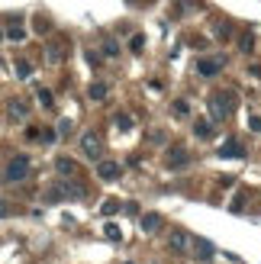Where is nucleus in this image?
Instances as JSON below:
<instances>
[{
	"label": "nucleus",
	"instance_id": "nucleus-1",
	"mask_svg": "<svg viewBox=\"0 0 261 264\" xmlns=\"http://www.w3.org/2000/svg\"><path fill=\"white\" fill-rule=\"evenodd\" d=\"M29 171H32L29 158H26V155H13L7 161V168H3V180H7V184H20V180L29 177Z\"/></svg>",
	"mask_w": 261,
	"mask_h": 264
},
{
	"label": "nucleus",
	"instance_id": "nucleus-2",
	"mask_svg": "<svg viewBox=\"0 0 261 264\" xmlns=\"http://www.w3.org/2000/svg\"><path fill=\"white\" fill-rule=\"evenodd\" d=\"M232 110H236V97H232L229 90H219V93H213V97H210V113H213L216 123L229 119Z\"/></svg>",
	"mask_w": 261,
	"mask_h": 264
},
{
	"label": "nucleus",
	"instance_id": "nucleus-3",
	"mask_svg": "<svg viewBox=\"0 0 261 264\" xmlns=\"http://www.w3.org/2000/svg\"><path fill=\"white\" fill-rule=\"evenodd\" d=\"M81 152H84L91 161H100V155H103V139H100L97 132H84V135H81Z\"/></svg>",
	"mask_w": 261,
	"mask_h": 264
},
{
	"label": "nucleus",
	"instance_id": "nucleus-4",
	"mask_svg": "<svg viewBox=\"0 0 261 264\" xmlns=\"http://www.w3.org/2000/svg\"><path fill=\"white\" fill-rule=\"evenodd\" d=\"M187 164H190V155H187L184 145L168 148V168H171V171H177V168H187Z\"/></svg>",
	"mask_w": 261,
	"mask_h": 264
},
{
	"label": "nucleus",
	"instance_id": "nucleus-5",
	"mask_svg": "<svg viewBox=\"0 0 261 264\" xmlns=\"http://www.w3.org/2000/svg\"><path fill=\"white\" fill-rule=\"evenodd\" d=\"M193 68H197V74H203V78H216L223 65L213 62V58H197V65H193Z\"/></svg>",
	"mask_w": 261,
	"mask_h": 264
},
{
	"label": "nucleus",
	"instance_id": "nucleus-6",
	"mask_svg": "<svg viewBox=\"0 0 261 264\" xmlns=\"http://www.w3.org/2000/svg\"><path fill=\"white\" fill-rule=\"evenodd\" d=\"M139 225H142V232H158L165 225V219L158 216V213H145V216L139 219Z\"/></svg>",
	"mask_w": 261,
	"mask_h": 264
},
{
	"label": "nucleus",
	"instance_id": "nucleus-7",
	"mask_svg": "<svg viewBox=\"0 0 261 264\" xmlns=\"http://www.w3.org/2000/svg\"><path fill=\"white\" fill-rule=\"evenodd\" d=\"M55 171L62 174V177H74L77 174V161H71V158H55Z\"/></svg>",
	"mask_w": 261,
	"mask_h": 264
},
{
	"label": "nucleus",
	"instance_id": "nucleus-8",
	"mask_svg": "<svg viewBox=\"0 0 261 264\" xmlns=\"http://www.w3.org/2000/svg\"><path fill=\"white\" fill-rule=\"evenodd\" d=\"M97 174L103 180H113V177H119V164L116 161H97Z\"/></svg>",
	"mask_w": 261,
	"mask_h": 264
},
{
	"label": "nucleus",
	"instance_id": "nucleus-9",
	"mask_svg": "<svg viewBox=\"0 0 261 264\" xmlns=\"http://www.w3.org/2000/svg\"><path fill=\"white\" fill-rule=\"evenodd\" d=\"M219 155H223V158H242L245 152H242V145H238L236 139H226L223 145H219Z\"/></svg>",
	"mask_w": 261,
	"mask_h": 264
},
{
	"label": "nucleus",
	"instance_id": "nucleus-10",
	"mask_svg": "<svg viewBox=\"0 0 261 264\" xmlns=\"http://www.w3.org/2000/svg\"><path fill=\"white\" fill-rule=\"evenodd\" d=\"M193 251L200 255V261H213V255H216V248L210 245L207 239H197V242H193Z\"/></svg>",
	"mask_w": 261,
	"mask_h": 264
},
{
	"label": "nucleus",
	"instance_id": "nucleus-11",
	"mask_svg": "<svg viewBox=\"0 0 261 264\" xmlns=\"http://www.w3.org/2000/svg\"><path fill=\"white\" fill-rule=\"evenodd\" d=\"M7 113H10L13 119H26V116H29V107H26L23 100H10V103H7Z\"/></svg>",
	"mask_w": 261,
	"mask_h": 264
},
{
	"label": "nucleus",
	"instance_id": "nucleus-12",
	"mask_svg": "<svg viewBox=\"0 0 261 264\" xmlns=\"http://www.w3.org/2000/svg\"><path fill=\"white\" fill-rule=\"evenodd\" d=\"M193 132H197L200 139H210V135H213V123H210V119H197V123H193Z\"/></svg>",
	"mask_w": 261,
	"mask_h": 264
},
{
	"label": "nucleus",
	"instance_id": "nucleus-13",
	"mask_svg": "<svg viewBox=\"0 0 261 264\" xmlns=\"http://www.w3.org/2000/svg\"><path fill=\"white\" fill-rule=\"evenodd\" d=\"M91 100H107V93H110V87L103 84V81H97V84H91Z\"/></svg>",
	"mask_w": 261,
	"mask_h": 264
},
{
	"label": "nucleus",
	"instance_id": "nucleus-14",
	"mask_svg": "<svg viewBox=\"0 0 261 264\" xmlns=\"http://www.w3.org/2000/svg\"><path fill=\"white\" fill-rule=\"evenodd\" d=\"M187 245H190L187 232H171V248H174V251H184Z\"/></svg>",
	"mask_w": 261,
	"mask_h": 264
},
{
	"label": "nucleus",
	"instance_id": "nucleus-15",
	"mask_svg": "<svg viewBox=\"0 0 261 264\" xmlns=\"http://www.w3.org/2000/svg\"><path fill=\"white\" fill-rule=\"evenodd\" d=\"M36 97H39V103H42L46 110H52V107H55V97H52V90H48V87H39Z\"/></svg>",
	"mask_w": 261,
	"mask_h": 264
},
{
	"label": "nucleus",
	"instance_id": "nucleus-16",
	"mask_svg": "<svg viewBox=\"0 0 261 264\" xmlns=\"http://www.w3.org/2000/svg\"><path fill=\"white\" fill-rule=\"evenodd\" d=\"M238 48H242V52H252V48H255V36H252V29H248V32H242V36H238Z\"/></svg>",
	"mask_w": 261,
	"mask_h": 264
},
{
	"label": "nucleus",
	"instance_id": "nucleus-17",
	"mask_svg": "<svg viewBox=\"0 0 261 264\" xmlns=\"http://www.w3.org/2000/svg\"><path fill=\"white\" fill-rule=\"evenodd\" d=\"M103 55H107V58H116V55H119V42L107 36V39H103Z\"/></svg>",
	"mask_w": 261,
	"mask_h": 264
},
{
	"label": "nucleus",
	"instance_id": "nucleus-18",
	"mask_svg": "<svg viewBox=\"0 0 261 264\" xmlns=\"http://www.w3.org/2000/svg\"><path fill=\"white\" fill-rule=\"evenodd\" d=\"M7 39H13V42H23V39H26V29H23L20 23H13V26L7 29Z\"/></svg>",
	"mask_w": 261,
	"mask_h": 264
},
{
	"label": "nucleus",
	"instance_id": "nucleus-19",
	"mask_svg": "<svg viewBox=\"0 0 261 264\" xmlns=\"http://www.w3.org/2000/svg\"><path fill=\"white\" fill-rule=\"evenodd\" d=\"M62 42H52V45H48V62H62Z\"/></svg>",
	"mask_w": 261,
	"mask_h": 264
},
{
	"label": "nucleus",
	"instance_id": "nucleus-20",
	"mask_svg": "<svg viewBox=\"0 0 261 264\" xmlns=\"http://www.w3.org/2000/svg\"><path fill=\"white\" fill-rule=\"evenodd\" d=\"M16 74H20V78H29V74H32V65L26 62V58H20V62H16Z\"/></svg>",
	"mask_w": 261,
	"mask_h": 264
},
{
	"label": "nucleus",
	"instance_id": "nucleus-21",
	"mask_svg": "<svg viewBox=\"0 0 261 264\" xmlns=\"http://www.w3.org/2000/svg\"><path fill=\"white\" fill-rule=\"evenodd\" d=\"M116 126H119L123 132H129L132 129V116H129V113H119V116H116Z\"/></svg>",
	"mask_w": 261,
	"mask_h": 264
},
{
	"label": "nucleus",
	"instance_id": "nucleus-22",
	"mask_svg": "<svg viewBox=\"0 0 261 264\" xmlns=\"http://www.w3.org/2000/svg\"><path fill=\"white\" fill-rule=\"evenodd\" d=\"M48 29H52V23H48L46 16H36V32H39V36H46Z\"/></svg>",
	"mask_w": 261,
	"mask_h": 264
},
{
	"label": "nucleus",
	"instance_id": "nucleus-23",
	"mask_svg": "<svg viewBox=\"0 0 261 264\" xmlns=\"http://www.w3.org/2000/svg\"><path fill=\"white\" fill-rule=\"evenodd\" d=\"M229 36H232V26H229V23H219V26H216V39H229Z\"/></svg>",
	"mask_w": 261,
	"mask_h": 264
},
{
	"label": "nucleus",
	"instance_id": "nucleus-24",
	"mask_svg": "<svg viewBox=\"0 0 261 264\" xmlns=\"http://www.w3.org/2000/svg\"><path fill=\"white\" fill-rule=\"evenodd\" d=\"M103 235H107L110 242H119V239H123V232H119L116 225H107V229H103Z\"/></svg>",
	"mask_w": 261,
	"mask_h": 264
},
{
	"label": "nucleus",
	"instance_id": "nucleus-25",
	"mask_svg": "<svg viewBox=\"0 0 261 264\" xmlns=\"http://www.w3.org/2000/svg\"><path fill=\"white\" fill-rule=\"evenodd\" d=\"M142 45H145V36H139V32H136V36L129 39V48H132V52H139Z\"/></svg>",
	"mask_w": 261,
	"mask_h": 264
},
{
	"label": "nucleus",
	"instance_id": "nucleus-26",
	"mask_svg": "<svg viewBox=\"0 0 261 264\" xmlns=\"http://www.w3.org/2000/svg\"><path fill=\"white\" fill-rule=\"evenodd\" d=\"M103 213H107V216L119 213V200H107V203H103Z\"/></svg>",
	"mask_w": 261,
	"mask_h": 264
},
{
	"label": "nucleus",
	"instance_id": "nucleus-27",
	"mask_svg": "<svg viewBox=\"0 0 261 264\" xmlns=\"http://www.w3.org/2000/svg\"><path fill=\"white\" fill-rule=\"evenodd\" d=\"M187 100H174V116H187Z\"/></svg>",
	"mask_w": 261,
	"mask_h": 264
},
{
	"label": "nucleus",
	"instance_id": "nucleus-28",
	"mask_svg": "<svg viewBox=\"0 0 261 264\" xmlns=\"http://www.w3.org/2000/svg\"><path fill=\"white\" fill-rule=\"evenodd\" d=\"M248 129L261 135V116H255V113H252V116H248Z\"/></svg>",
	"mask_w": 261,
	"mask_h": 264
},
{
	"label": "nucleus",
	"instance_id": "nucleus-29",
	"mask_svg": "<svg viewBox=\"0 0 261 264\" xmlns=\"http://www.w3.org/2000/svg\"><path fill=\"white\" fill-rule=\"evenodd\" d=\"M71 132V119H62V123H58V135H68Z\"/></svg>",
	"mask_w": 261,
	"mask_h": 264
},
{
	"label": "nucleus",
	"instance_id": "nucleus-30",
	"mask_svg": "<svg viewBox=\"0 0 261 264\" xmlns=\"http://www.w3.org/2000/svg\"><path fill=\"white\" fill-rule=\"evenodd\" d=\"M10 213H13V210H10V203H3V200H0V219H7Z\"/></svg>",
	"mask_w": 261,
	"mask_h": 264
},
{
	"label": "nucleus",
	"instance_id": "nucleus-31",
	"mask_svg": "<svg viewBox=\"0 0 261 264\" xmlns=\"http://www.w3.org/2000/svg\"><path fill=\"white\" fill-rule=\"evenodd\" d=\"M0 39H3V29H0Z\"/></svg>",
	"mask_w": 261,
	"mask_h": 264
}]
</instances>
